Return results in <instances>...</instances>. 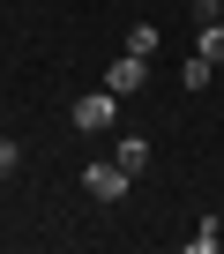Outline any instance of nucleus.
Segmentation results:
<instances>
[{"instance_id": "7ed1b4c3", "label": "nucleus", "mask_w": 224, "mask_h": 254, "mask_svg": "<svg viewBox=\"0 0 224 254\" xmlns=\"http://www.w3.org/2000/svg\"><path fill=\"white\" fill-rule=\"evenodd\" d=\"M150 82V60H135V53H112V67H105V90L112 97H135Z\"/></svg>"}, {"instance_id": "1a4fd4ad", "label": "nucleus", "mask_w": 224, "mask_h": 254, "mask_svg": "<svg viewBox=\"0 0 224 254\" xmlns=\"http://www.w3.org/2000/svg\"><path fill=\"white\" fill-rule=\"evenodd\" d=\"M8 172H23V142H8V135H0V180H8Z\"/></svg>"}, {"instance_id": "6e6552de", "label": "nucleus", "mask_w": 224, "mask_h": 254, "mask_svg": "<svg viewBox=\"0 0 224 254\" xmlns=\"http://www.w3.org/2000/svg\"><path fill=\"white\" fill-rule=\"evenodd\" d=\"M202 60H224V23H202V45H194Z\"/></svg>"}, {"instance_id": "39448f33", "label": "nucleus", "mask_w": 224, "mask_h": 254, "mask_svg": "<svg viewBox=\"0 0 224 254\" xmlns=\"http://www.w3.org/2000/svg\"><path fill=\"white\" fill-rule=\"evenodd\" d=\"M112 165H127V172H142V165H150V142H142V135H120V150H112Z\"/></svg>"}, {"instance_id": "9d476101", "label": "nucleus", "mask_w": 224, "mask_h": 254, "mask_svg": "<svg viewBox=\"0 0 224 254\" xmlns=\"http://www.w3.org/2000/svg\"><path fill=\"white\" fill-rule=\"evenodd\" d=\"M194 23H224V0H194Z\"/></svg>"}, {"instance_id": "f257e3e1", "label": "nucleus", "mask_w": 224, "mask_h": 254, "mask_svg": "<svg viewBox=\"0 0 224 254\" xmlns=\"http://www.w3.org/2000/svg\"><path fill=\"white\" fill-rule=\"evenodd\" d=\"M67 120H75V135H105V127L120 120V97H112V90H90V97L67 105Z\"/></svg>"}, {"instance_id": "f03ea898", "label": "nucleus", "mask_w": 224, "mask_h": 254, "mask_svg": "<svg viewBox=\"0 0 224 254\" xmlns=\"http://www.w3.org/2000/svg\"><path fill=\"white\" fill-rule=\"evenodd\" d=\"M127 187H135V172H127V165H105V157H97V165H82V194H90V202H127Z\"/></svg>"}, {"instance_id": "0eeeda50", "label": "nucleus", "mask_w": 224, "mask_h": 254, "mask_svg": "<svg viewBox=\"0 0 224 254\" xmlns=\"http://www.w3.org/2000/svg\"><path fill=\"white\" fill-rule=\"evenodd\" d=\"M127 53L150 60V53H157V23H135V30H127Z\"/></svg>"}, {"instance_id": "423d86ee", "label": "nucleus", "mask_w": 224, "mask_h": 254, "mask_svg": "<svg viewBox=\"0 0 224 254\" xmlns=\"http://www.w3.org/2000/svg\"><path fill=\"white\" fill-rule=\"evenodd\" d=\"M209 75H217V60H202V53H187V67H179V82H187V90H209Z\"/></svg>"}, {"instance_id": "20e7f679", "label": "nucleus", "mask_w": 224, "mask_h": 254, "mask_svg": "<svg viewBox=\"0 0 224 254\" xmlns=\"http://www.w3.org/2000/svg\"><path fill=\"white\" fill-rule=\"evenodd\" d=\"M217 247H224V224H217V217H202V224L187 232V254H217Z\"/></svg>"}]
</instances>
